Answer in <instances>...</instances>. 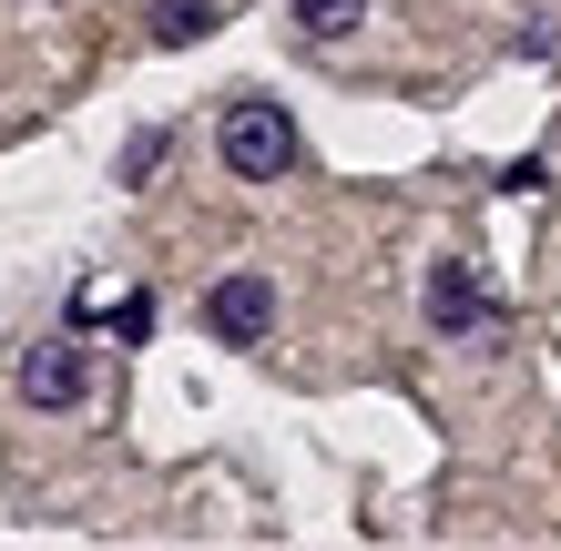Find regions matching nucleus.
Returning a JSON list of instances; mask_svg holds the SVG:
<instances>
[{
	"label": "nucleus",
	"mask_w": 561,
	"mask_h": 551,
	"mask_svg": "<svg viewBox=\"0 0 561 551\" xmlns=\"http://www.w3.org/2000/svg\"><path fill=\"white\" fill-rule=\"evenodd\" d=\"M163 164V134H134V144H123V184H144Z\"/></svg>",
	"instance_id": "8"
},
{
	"label": "nucleus",
	"mask_w": 561,
	"mask_h": 551,
	"mask_svg": "<svg viewBox=\"0 0 561 551\" xmlns=\"http://www.w3.org/2000/svg\"><path fill=\"white\" fill-rule=\"evenodd\" d=\"M215 21H225L215 0H153V21H144V42H153V51H194V42H205Z\"/></svg>",
	"instance_id": "5"
},
{
	"label": "nucleus",
	"mask_w": 561,
	"mask_h": 551,
	"mask_svg": "<svg viewBox=\"0 0 561 551\" xmlns=\"http://www.w3.org/2000/svg\"><path fill=\"white\" fill-rule=\"evenodd\" d=\"M428 328L439 337H480V328H501V297L480 286V266H428Z\"/></svg>",
	"instance_id": "4"
},
{
	"label": "nucleus",
	"mask_w": 561,
	"mask_h": 551,
	"mask_svg": "<svg viewBox=\"0 0 561 551\" xmlns=\"http://www.w3.org/2000/svg\"><path fill=\"white\" fill-rule=\"evenodd\" d=\"M296 11V31H307V42H347L357 21H368V0H286Z\"/></svg>",
	"instance_id": "6"
},
{
	"label": "nucleus",
	"mask_w": 561,
	"mask_h": 551,
	"mask_svg": "<svg viewBox=\"0 0 561 551\" xmlns=\"http://www.w3.org/2000/svg\"><path fill=\"white\" fill-rule=\"evenodd\" d=\"M215 153H225V174L236 184H286L296 174V113L266 103V92H236L215 123Z\"/></svg>",
	"instance_id": "1"
},
{
	"label": "nucleus",
	"mask_w": 561,
	"mask_h": 551,
	"mask_svg": "<svg viewBox=\"0 0 561 551\" xmlns=\"http://www.w3.org/2000/svg\"><path fill=\"white\" fill-rule=\"evenodd\" d=\"M113 337L144 347V337H153V297H123V307H113Z\"/></svg>",
	"instance_id": "7"
},
{
	"label": "nucleus",
	"mask_w": 561,
	"mask_h": 551,
	"mask_svg": "<svg viewBox=\"0 0 561 551\" xmlns=\"http://www.w3.org/2000/svg\"><path fill=\"white\" fill-rule=\"evenodd\" d=\"M82 388H92L82 337H31V347H21V399H31V409H82Z\"/></svg>",
	"instance_id": "3"
},
{
	"label": "nucleus",
	"mask_w": 561,
	"mask_h": 551,
	"mask_svg": "<svg viewBox=\"0 0 561 551\" xmlns=\"http://www.w3.org/2000/svg\"><path fill=\"white\" fill-rule=\"evenodd\" d=\"M205 337L215 347H266L276 337V276H255V266L215 276L205 286Z\"/></svg>",
	"instance_id": "2"
}]
</instances>
